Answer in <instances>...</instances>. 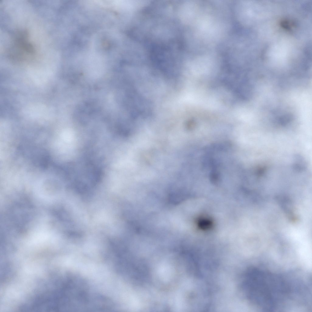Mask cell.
Wrapping results in <instances>:
<instances>
[{
    "mask_svg": "<svg viewBox=\"0 0 312 312\" xmlns=\"http://www.w3.org/2000/svg\"><path fill=\"white\" fill-rule=\"evenodd\" d=\"M243 286L249 299L265 309H273L288 292L283 279L280 276L252 268L245 274Z\"/></svg>",
    "mask_w": 312,
    "mask_h": 312,
    "instance_id": "1",
    "label": "cell"
},
{
    "mask_svg": "<svg viewBox=\"0 0 312 312\" xmlns=\"http://www.w3.org/2000/svg\"><path fill=\"white\" fill-rule=\"evenodd\" d=\"M277 199L279 204L289 220L292 222L297 221V217L295 213L294 208L289 199L282 197H278Z\"/></svg>",
    "mask_w": 312,
    "mask_h": 312,
    "instance_id": "2",
    "label": "cell"
},
{
    "mask_svg": "<svg viewBox=\"0 0 312 312\" xmlns=\"http://www.w3.org/2000/svg\"><path fill=\"white\" fill-rule=\"evenodd\" d=\"M211 222L208 219L205 218L200 219L198 221V225L201 229H207L211 227L212 225Z\"/></svg>",
    "mask_w": 312,
    "mask_h": 312,
    "instance_id": "3",
    "label": "cell"
}]
</instances>
